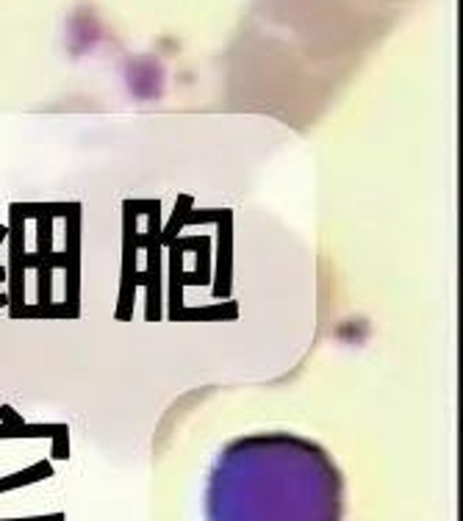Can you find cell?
I'll return each mask as SVG.
<instances>
[{"label": "cell", "instance_id": "6da1fadb", "mask_svg": "<svg viewBox=\"0 0 463 521\" xmlns=\"http://www.w3.org/2000/svg\"><path fill=\"white\" fill-rule=\"evenodd\" d=\"M219 521H335L338 474L322 446L269 433L231 443L214 471Z\"/></svg>", "mask_w": 463, "mask_h": 521}]
</instances>
